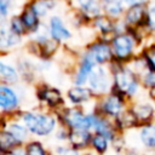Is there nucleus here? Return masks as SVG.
I'll return each mask as SVG.
<instances>
[{
  "mask_svg": "<svg viewBox=\"0 0 155 155\" xmlns=\"http://www.w3.org/2000/svg\"><path fill=\"white\" fill-rule=\"evenodd\" d=\"M22 119L25 124V127L38 136H46L51 133L56 126V120L51 115L25 113L23 114Z\"/></svg>",
  "mask_w": 155,
  "mask_h": 155,
  "instance_id": "1",
  "label": "nucleus"
},
{
  "mask_svg": "<svg viewBox=\"0 0 155 155\" xmlns=\"http://www.w3.org/2000/svg\"><path fill=\"white\" fill-rule=\"evenodd\" d=\"M115 87L119 92L132 96L138 90V82L130 69L121 68L115 73Z\"/></svg>",
  "mask_w": 155,
  "mask_h": 155,
  "instance_id": "2",
  "label": "nucleus"
},
{
  "mask_svg": "<svg viewBox=\"0 0 155 155\" xmlns=\"http://www.w3.org/2000/svg\"><path fill=\"white\" fill-rule=\"evenodd\" d=\"M63 119L71 130H90L92 128V115H84L81 110L71 108L65 110Z\"/></svg>",
  "mask_w": 155,
  "mask_h": 155,
  "instance_id": "3",
  "label": "nucleus"
},
{
  "mask_svg": "<svg viewBox=\"0 0 155 155\" xmlns=\"http://www.w3.org/2000/svg\"><path fill=\"white\" fill-rule=\"evenodd\" d=\"M133 50V40L127 34H119L113 39V51L117 59H127Z\"/></svg>",
  "mask_w": 155,
  "mask_h": 155,
  "instance_id": "4",
  "label": "nucleus"
},
{
  "mask_svg": "<svg viewBox=\"0 0 155 155\" xmlns=\"http://www.w3.org/2000/svg\"><path fill=\"white\" fill-rule=\"evenodd\" d=\"M88 82L91 91L93 90L97 93H104L110 86V78L104 68L98 67V68H93L88 78Z\"/></svg>",
  "mask_w": 155,
  "mask_h": 155,
  "instance_id": "5",
  "label": "nucleus"
},
{
  "mask_svg": "<svg viewBox=\"0 0 155 155\" xmlns=\"http://www.w3.org/2000/svg\"><path fill=\"white\" fill-rule=\"evenodd\" d=\"M87 54L94 61V63H104L111 58V48L105 42H96L90 47Z\"/></svg>",
  "mask_w": 155,
  "mask_h": 155,
  "instance_id": "6",
  "label": "nucleus"
},
{
  "mask_svg": "<svg viewBox=\"0 0 155 155\" xmlns=\"http://www.w3.org/2000/svg\"><path fill=\"white\" fill-rule=\"evenodd\" d=\"M0 105L2 110H13L18 105V96L11 87L0 86Z\"/></svg>",
  "mask_w": 155,
  "mask_h": 155,
  "instance_id": "7",
  "label": "nucleus"
},
{
  "mask_svg": "<svg viewBox=\"0 0 155 155\" xmlns=\"http://www.w3.org/2000/svg\"><path fill=\"white\" fill-rule=\"evenodd\" d=\"M122 98L120 94H110L102 103V110L110 116H119L122 109Z\"/></svg>",
  "mask_w": 155,
  "mask_h": 155,
  "instance_id": "8",
  "label": "nucleus"
},
{
  "mask_svg": "<svg viewBox=\"0 0 155 155\" xmlns=\"http://www.w3.org/2000/svg\"><path fill=\"white\" fill-rule=\"evenodd\" d=\"M147 19L143 2H131V7L126 12V21L131 24H139Z\"/></svg>",
  "mask_w": 155,
  "mask_h": 155,
  "instance_id": "9",
  "label": "nucleus"
},
{
  "mask_svg": "<svg viewBox=\"0 0 155 155\" xmlns=\"http://www.w3.org/2000/svg\"><path fill=\"white\" fill-rule=\"evenodd\" d=\"M50 34L52 39L56 41L59 40H65L70 38V31L64 27L62 19L59 17H52L50 21Z\"/></svg>",
  "mask_w": 155,
  "mask_h": 155,
  "instance_id": "10",
  "label": "nucleus"
},
{
  "mask_svg": "<svg viewBox=\"0 0 155 155\" xmlns=\"http://www.w3.org/2000/svg\"><path fill=\"white\" fill-rule=\"evenodd\" d=\"M94 61L88 56L86 54L81 62V65L76 73V76H75V84L76 85H82L87 81V79L90 78L92 70H93V65H94Z\"/></svg>",
  "mask_w": 155,
  "mask_h": 155,
  "instance_id": "11",
  "label": "nucleus"
},
{
  "mask_svg": "<svg viewBox=\"0 0 155 155\" xmlns=\"http://www.w3.org/2000/svg\"><path fill=\"white\" fill-rule=\"evenodd\" d=\"M92 128L96 131L97 134H102L108 139H113L114 137V131L110 124L105 119L97 115H92Z\"/></svg>",
  "mask_w": 155,
  "mask_h": 155,
  "instance_id": "12",
  "label": "nucleus"
},
{
  "mask_svg": "<svg viewBox=\"0 0 155 155\" xmlns=\"http://www.w3.org/2000/svg\"><path fill=\"white\" fill-rule=\"evenodd\" d=\"M69 139L74 149L85 148L92 140L91 133L87 130H71V132L69 133Z\"/></svg>",
  "mask_w": 155,
  "mask_h": 155,
  "instance_id": "13",
  "label": "nucleus"
},
{
  "mask_svg": "<svg viewBox=\"0 0 155 155\" xmlns=\"http://www.w3.org/2000/svg\"><path fill=\"white\" fill-rule=\"evenodd\" d=\"M91 92H92L91 88L76 86V87H71L68 91V97H69V99L73 103L79 104V103H82V102L88 101L90 97H91Z\"/></svg>",
  "mask_w": 155,
  "mask_h": 155,
  "instance_id": "14",
  "label": "nucleus"
},
{
  "mask_svg": "<svg viewBox=\"0 0 155 155\" xmlns=\"http://www.w3.org/2000/svg\"><path fill=\"white\" fill-rule=\"evenodd\" d=\"M38 96H39L42 101H45L46 103H48L51 107H56L58 103L62 102L61 93H59V91L56 90V88L45 87V88H42V90L38 93Z\"/></svg>",
  "mask_w": 155,
  "mask_h": 155,
  "instance_id": "15",
  "label": "nucleus"
},
{
  "mask_svg": "<svg viewBox=\"0 0 155 155\" xmlns=\"http://www.w3.org/2000/svg\"><path fill=\"white\" fill-rule=\"evenodd\" d=\"M21 19L24 24L25 28L30 29V30H38L39 28V19H38V15L35 13V11L31 8V6L29 5L22 13Z\"/></svg>",
  "mask_w": 155,
  "mask_h": 155,
  "instance_id": "16",
  "label": "nucleus"
},
{
  "mask_svg": "<svg viewBox=\"0 0 155 155\" xmlns=\"http://www.w3.org/2000/svg\"><path fill=\"white\" fill-rule=\"evenodd\" d=\"M142 143L147 148H155V126L154 125H145L142 127L139 133Z\"/></svg>",
  "mask_w": 155,
  "mask_h": 155,
  "instance_id": "17",
  "label": "nucleus"
},
{
  "mask_svg": "<svg viewBox=\"0 0 155 155\" xmlns=\"http://www.w3.org/2000/svg\"><path fill=\"white\" fill-rule=\"evenodd\" d=\"M19 142L6 130V131H2L1 132V136H0V147H1V151L5 153V151H12L13 149H16V145L18 144Z\"/></svg>",
  "mask_w": 155,
  "mask_h": 155,
  "instance_id": "18",
  "label": "nucleus"
},
{
  "mask_svg": "<svg viewBox=\"0 0 155 155\" xmlns=\"http://www.w3.org/2000/svg\"><path fill=\"white\" fill-rule=\"evenodd\" d=\"M18 38H19V35H16L15 33H12L11 29L7 30V29L2 28L1 31H0V45H1L2 48L12 46V45H15L19 41Z\"/></svg>",
  "mask_w": 155,
  "mask_h": 155,
  "instance_id": "19",
  "label": "nucleus"
},
{
  "mask_svg": "<svg viewBox=\"0 0 155 155\" xmlns=\"http://www.w3.org/2000/svg\"><path fill=\"white\" fill-rule=\"evenodd\" d=\"M137 116H136V114L133 113V111H130V110H127V111H124V113H121L119 116H117V125L120 126V127H132V126H134L136 124H137Z\"/></svg>",
  "mask_w": 155,
  "mask_h": 155,
  "instance_id": "20",
  "label": "nucleus"
},
{
  "mask_svg": "<svg viewBox=\"0 0 155 155\" xmlns=\"http://www.w3.org/2000/svg\"><path fill=\"white\" fill-rule=\"evenodd\" d=\"M0 75L2 78V80L6 82H16L18 80L17 71L11 65L5 64L4 62L0 63Z\"/></svg>",
  "mask_w": 155,
  "mask_h": 155,
  "instance_id": "21",
  "label": "nucleus"
},
{
  "mask_svg": "<svg viewBox=\"0 0 155 155\" xmlns=\"http://www.w3.org/2000/svg\"><path fill=\"white\" fill-rule=\"evenodd\" d=\"M137 119H140V120H149L151 116H153V113H154V109L150 104H137L133 110H132Z\"/></svg>",
  "mask_w": 155,
  "mask_h": 155,
  "instance_id": "22",
  "label": "nucleus"
},
{
  "mask_svg": "<svg viewBox=\"0 0 155 155\" xmlns=\"http://www.w3.org/2000/svg\"><path fill=\"white\" fill-rule=\"evenodd\" d=\"M7 131H8L19 143L27 138V127L22 126L21 124H11L10 127L7 128Z\"/></svg>",
  "mask_w": 155,
  "mask_h": 155,
  "instance_id": "23",
  "label": "nucleus"
},
{
  "mask_svg": "<svg viewBox=\"0 0 155 155\" xmlns=\"http://www.w3.org/2000/svg\"><path fill=\"white\" fill-rule=\"evenodd\" d=\"M81 6V10L87 13V16H97L99 15V4L97 1H81L79 2Z\"/></svg>",
  "mask_w": 155,
  "mask_h": 155,
  "instance_id": "24",
  "label": "nucleus"
},
{
  "mask_svg": "<svg viewBox=\"0 0 155 155\" xmlns=\"http://www.w3.org/2000/svg\"><path fill=\"white\" fill-rule=\"evenodd\" d=\"M91 143H92L93 148H94L98 153H101V154H103V153L108 149V138H105V137L102 136V134H97V133H96V134L92 137Z\"/></svg>",
  "mask_w": 155,
  "mask_h": 155,
  "instance_id": "25",
  "label": "nucleus"
},
{
  "mask_svg": "<svg viewBox=\"0 0 155 155\" xmlns=\"http://www.w3.org/2000/svg\"><path fill=\"white\" fill-rule=\"evenodd\" d=\"M104 10L110 16H119L122 12V2L120 1H105Z\"/></svg>",
  "mask_w": 155,
  "mask_h": 155,
  "instance_id": "26",
  "label": "nucleus"
},
{
  "mask_svg": "<svg viewBox=\"0 0 155 155\" xmlns=\"http://www.w3.org/2000/svg\"><path fill=\"white\" fill-rule=\"evenodd\" d=\"M94 24H96V27H97L102 33H109V31H111V29H113V23H111V21H110L109 18L104 17V16H98V17H96Z\"/></svg>",
  "mask_w": 155,
  "mask_h": 155,
  "instance_id": "27",
  "label": "nucleus"
},
{
  "mask_svg": "<svg viewBox=\"0 0 155 155\" xmlns=\"http://www.w3.org/2000/svg\"><path fill=\"white\" fill-rule=\"evenodd\" d=\"M54 5V2L52 1H36V2H33L30 4L31 8L35 11V13L38 16H42L47 12V10H50V7H52Z\"/></svg>",
  "mask_w": 155,
  "mask_h": 155,
  "instance_id": "28",
  "label": "nucleus"
},
{
  "mask_svg": "<svg viewBox=\"0 0 155 155\" xmlns=\"http://www.w3.org/2000/svg\"><path fill=\"white\" fill-rule=\"evenodd\" d=\"M25 154L27 155H47L46 150L39 142H31L27 145L25 148Z\"/></svg>",
  "mask_w": 155,
  "mask_h": 155,
  "instance_id": "29",
  "label": "nucleus"
},
{
  "mask_svg": "<svg viewBox=\"0 0 155 155\" xmlns=\"http://www.w3.org/2000/svg\"><path fill=\"white\" fill-rule=\"evenodd\" d=\"M10 28H11V31L15 33L16 35H21L23 31H24V24L21 19V17H13L10 22Z\"/></svg>",
  "mask_w": 155,
  "mask_h": 155,
  "instance_id": "30",
  "label": "nucleus"
},
{
  "mask_svg": "<svg viewBox=\"0 0 155 155\" xmlns=\"http://www.w3.org/2000/svg\"><path fill=\"white\" fill-rule=\"evenodd\" d=\"M145 62L150 69V71H155V48H149L144 52Z\"/></svg>",
  "mask_w": 155,
  "mask_h": 155,
  "instance_id": "31",
  "label": "nucleus"
},
{
  "mask_svg": "<svg viewBox=\"0 0 155 155\" xmlns=\"http://www.w3.org/2000/svg\"><path fill=\"white\" fill-rule=\"evenodd\" d=\"M147 22L150 29L155 30V4H153L149 10H148V15H147Z\"/></svg>",
  "mask_w": 155,
  "mask_h": 155,
  "instance_id": "32",
  "label": "nucleus"
},
{
  "mask_svg": "<svg viewBox=\"0 0 155 155\" xmlns=\"http://www.w3.org/2000/svg\"><path fill=\"white\" fill-rule=\"evenodd\" d=\"M144 82L151 88L155 87V71H149L144 75Z\"/></svg>",
  "mask_w": 155,
  "mask_h": 155,
  "instance_id": "33",
  "label": "nucleus"
},
{
  "mask_svg": "<svg viewBox=\"0 0 155 155\" xmlns=\"http://www.w3.org/2000/svg\"><path fill=\"white\" fill-rule=\"evenodd\" d=\"M57 151L61 154V155H79V151L76 149H65V148H59L57 149Z\"/></svg>",
  "mask_w": 155,
  "mask_h": 155,
  "instance_id": "34",
  "label": "nucleus"
},
{
  "mask_svg": "<svg viewBox=\"0 0 155 155\" xmlns=\"http://www.w3.org/2000/svg\"><path fill=\"white\" fill-rule=\"evenodd\" d=\"M10 2L8 1H5V0H1L0 1V13L1 16H5L7 13V7H8Z\"/></svg>",
  "mask_w": 155,
  "mask_h": 155,
  "instance_id": "35",
  "label": "nucleus"
},
{
  "mask_svg": "<svg viewBox=\"0 0 155 155\" xmlns=\"http://www.w3.org/2000/svg\"><path fill=\"white\" fill-rule=\"evenodd\" d=\"M11 155H27V154H25L24 150H22V149H19V148H16V149H13V150L11 151Z\"/></svg>",
  "mask_w": 155,
  "mask_h": 155,
  "instance_id": "36",
  "label": "nucleus"
},
{
  "mask_svg": "<svg viewBox=\"0 0 155 155\" xmlns=\"http://www.w3.org/2000/svg\"><path fill=\"white\" fill-rule=\"evenodd\" d=\"M85 155H91V154H85Z\"/></svg>",
  "mask_w": 155,
  "mask_h": 155,
  "instance_id": "37",
  "label": "nucleus"
}]
</instances>
